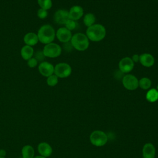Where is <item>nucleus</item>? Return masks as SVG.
I'll return each mask as SVG.
<instances>
[{
	"label": "nucleus",
	"instance_id": "f257e3e1",
	"mask_svg": "<svg viewBox=\"0 0 158 158\" xmlns=\"http://www.w3.org/2000/svg\"><path fill=\"white\" fill-rule=\"evenodd\" d=\"M86 35L89 40L93 42H98L105 38L106 35V30L102 25L95 23L89 27H87Z\"/></svg>",
	"mask_w": 158,
	"mask_h": 158
},
{
	"label": "nucleus",
	"instance_id": "f03ea898",
	"mask_svg": "<svg viewBox=\"0 0 158 158\" xmlns=\"http://www.w3.org/2000/svg\"><path fill=\"white\" fill-rule=\"evenodd\" d=\"M36 34L39 41L44 44L52 43L56 38V31L49 24H45L40 27Z\"/></svg>",
	"mask_w": 158,
	"mask_h": 158
},
{
	"label": "nucleus",
	"instance_id": "7ed1b4c3",
	"mask_svg": "<svg viewBox=\"0 0 158 158\" xmlns=\"http://www.w3.org/2000/svg\"><path fill=\"white\" fill-rule=\"evenodd\" d=\"M70 42L72 47L79 51L86 50L89 45V39L86 34L82 33H77L72 35Z\"/></svg>",
	"mask_w": 158,
	"mask_h": 158
},
{
	"label": "nucleus",
	"instance_id": "20e7f679",
	"mask_svg": "<svg viewBox=\"0 0 158 158\" xmlns=\"http://www.w3.org/2000/svg\"><path fill=\"white\" fill-rule=\"evenodd\" d=\"M45 57L49 58H56L62 53V48L57 43H51L45 46L43 49Z\"/></svg>",
	"mask_w": 158,
	"mask_h": 158
},
{
	"label": "nucleus",
	"instance_id": "39448f33",
	"mask_svg": "<svg viewBox=\"0 0 158 158\" xmlns=\"http://www.w3.org/2000/svg\"><path fill=\"white\" fill-rule=\"evenodd\" d=\"M71 66L65 62H60L54 66V73L60 78H65L69 77L72 73Z\"/></svg>",
	"mask_w": 158,
	"mask_h": 158
},
{
	"label": "nucleus",
	"instance_id": "423d86ee",
	"mask_svg": "<svg viewBox=\"0 0 158 158\" xmlns=\"http://www.w3.org/2000/svg\"><path fill=\"white\" fill-rule=\"evenodd\" d=\"M107 141V136L106 134L102 131H94L90 135V141L94 146H103L106 143Z\"/></svg>",
	"mask_w": 158,
	"mask_h": 158
},
{
	"label": "nucleus",
	"instance_id": "0eeeda50",
	"mask_svg": "<svg viewBox=\"0 0 158 158\" xmlns=\"http://www.w3.org/2000/svg\"><path fill=\"white\" fill-rule=\"evenodd\" d=\"M139 80L132 74H126L122 78V84L128 90H135L139 87Z\"/></svg>",
	"mask_w": 158,
	"mask_h": 158
},
{
	"label": "nucleus",
	"instance_id": "6e6552de",
	"mask_svg": "<svg viewBox=\"0 0 158 158\" xmlns=\"http://www.w3.org/2000/svg\"><path fill=\"white\" fill-rule=\"evenodd\" d=\"M135 63L130 57H123L118 62L119 70L123 73H128L134 67Z\"/></svg>",
	"mask_w": 158,
	"mask_h": 158
},
{
	"label": "nucleus",
	"instance_id": "1a4fd4ad",
	"mask_svg": "<svg viewBox=\"0 0 158 158\" xmlns=\"http://www.w3.org/2000/svg\"><path fill=\"white\" fill-rule=\"evenodd\" d=\"M38 69L41 75L48 77L49 76L54 74V66L47 61H43L38 65Z\"/></svg>",
	"mask_w": 158,
	"mask_h": 158
},
{
	"label": "nucleus",
	"instance_id": "9d476101",
	"mask_svg": "<svg viewBox=\"0 0 158 158\" xmlns=\"http://www.w3.org/2000/svg\"><path fill=\"white\" fill-rule=\"evenodd\" d=\"M72 36L71 31L69 30L65 27L59 28L57 31H56V37L60 42L63 43L70 42Z\"/></svg>",
	"mask_w": 158,
	"mask_h": 158
},
{
	"label": "nucleus",
	"instance_id": "9b49d317",
	"mask_svg": "<svg viewBox=\"0 0 158 158\" xmlns=\"http://www.w3.org/2000/svg\"><path fill=\"white\" fill-rule=\"evenodd\" d=\"M69 19V11L67 10L59 9L54 14V21L58 25H65Z\"/></svg>",
	"mask_w": 158,
	"mask_h": 158
},
{
	"label": "nucleus",
	"instance_id": "f8f14e48",
	"mask_svg": "<svg viewBox=\"0 0 158 158\" xmlns=\"http://www.w3.org/2000/svg\"><path fill=\"white\" fill-rule=\"evenodd\" d=\"M83 13V9L81 6L78 5L73 6L69 10V19L77 21L82 17Z\"/></svg>",
	"mask_w": 158,
	"mask_h": 158
},
{
	"label": "nucleus",
	"instance_id": "ddd939ff",
	"mask_svg": "<svg viewBox=\"0 0 158 158\" xmlns=\"http://www.w3.org/2000/svg\"><path fill=\"white\" fill-rule=\"evenodd\" d=\"M139 62L144 67H151L154 64L155 59L152 54L149 53H143L139 55Z\"/></svg>",
	"mask_w": 158,
	"mask_h": 158
},
{
	"label": "nucleus",
	"instance_id": "4468645a",
	"mask_svg": "<svg viewBox=\"0 0 158 158\" xmlns=\"http://www.w3.org/2000/svg\"><path fill=\"white\" fill-rule=\"evenodd\" d=\"M38 151L40 156L45 157L50 156L52 152L51 146L46 142H41L38 145Z\"/></svg>",
	"mask_w": 158,
	"mask_h": 158
},
{
	"label": "nucleus",
	"instance_id": "2eb2a0df",
	"mask_svg": "<svg viewBox=\"0 0 158 158\" xmlns=\"http://www.w3.org/2000/svg\"><path fill=\"white\" fill-rule=\"evenodd\" d=\"M23 41L25 45L33 46L39 42V40L36 33H35L34 32H28L23 36Z\"/></svg>",
	"mask_w": 158,
	"mask_h": 158
},
{
	"label": "nucleus",
	"instance_id": "dca6fc26",
	"mask_svg": "<svg viewBox=\"0 0 158 158\" xmlns=\"http://www.w3.org/2000/svg\"><path fill=\"white\" fill-rule=\"evenodd\" d=\"M143 158H154L156 149L151 143L146 144L143 149Z\"/></svg>",
	"mask_w": 158,
	"mask_h": 158
},
{
	"label": "nucleus",
	"instance_id": "f3484780",
	"mask_svg": "<svg viewBox=\"0 0 158 158\" xmlns=\"http://www.w3.org/2000/svg\"><path fill=\"white\" fill-rule=\"evenodd\" d=\"M20 55L23 59L28 60L30 58L33 57L34 55V49L32 46L25 45L20 50Z\"/></svg>",
	"mask_w": 158,
	"mask_h": 158
},
{
	"label": "nucleus",
	"instance_id": "a211bd4d",
	"mask_svg": "<svg viewBox=\"0 0 158 158\" xmlns=\"http://www.w3.org/2000/svg\"><path fill=\"white\" fill-rule=\"evenodd\" d=\"M22 158H33L35 157L34 148L30 145H25L22 149Z\"/></svg>",
	"mask_w": 158,
	"mask_h": 158
},
{
	"label": "nucleus",
	"instance_id": "6ab92c4d",
	"mask_svg": "<svg viewBox=\"0 0 158 158\" xmlns=\"http://www.w3.org/2000/svg\"><path fill=\"white\" fill-rule=\"evenodd\" d=\"M96 17L94 15V14H93V13H87L85 15L84 17H83V23L85 24V25L87 27H89L94 24H95L96 22Z\"/></svg>",
	"mask_w": 158,
	"mask_h": 158
},
{
	"label": "nucleus",
	"instance_id": "aec40b11",
	"mask_svg": "<svg viewBox=\"0 0 158 158\" xmlns=\"http://www.w3.org/2000/svg\"><path fill=\"white\" fill-rule=\"evenodd\" d=\"M146 98L149 102H156L158 99V91L155 88L149 89L146 93Z\"/></svg>",
	"mask_w": 158,
	"mask_h": 158
},
{
	"label": "nucleus",
	"instance_id": "412c9836",
	"mask_svg": "<svg viewBox=\"0 0 158 158\" xmlns=\"http://www.w3.org/2000/svg\"><path fill=\"white\" fill-rule=\"evenodd\" d=\"M139 86L143 89H148L150 88L151 86V80L147 77H143L140 80H139Z\"/></svg>",
	"mask_w": 158,
	"mask_h": 158
},
{
	"label": "nucleus",
	"instance_id": "4be33fe9",
	"mask_svg": "<svg viewBox=\"0 0 158 158\" xmlns=\"http://www.w3.org/2000/svg\"><path fill=\"white\" fill-rule=\"evenodd\" d=\"M37 2L40 8L46 10L50 9L52 6V0H37Z\"/></svg>",
	"mask_w": 158,
	"mask_h": 158
},
{
	"label": "nucleus",
	"instance_id": "5701e85b",
	"mask_svg": "<svg viewBox=\"0 0 158 158\" xmlns=\"http://www.w3.org/2000/svg\"><path fill=\"white\" fill-rule=\"evenodd\" d=\"M59 78L54 73L48 77H47L46 79V83L47 85L49 86H54L58 83Z\"/></svg>",
	"mask_w": 158,
	"mask_h": 158
},
{
	"label": "nucleus",
	"instance_id": "b1692460",
	"mask_svg": "<svg viewBox=\"0 0 158 158\" xmlns=\"http://www.w3.org/2000/svg\"><path fill=\"white\" fill-rule=\"evenodd\" d=\"M64 25H65V27L66 28H67L70 31H72V30H75L77 27L78 23H77V21L69 19L67 21V22L65 23Z\"/></svg>",
	"mask_w": 158,
	"mask_h": 158
},
{
	"label": "nucleus",
	"instance_id": "393cba45",
	"mask_svg": "<svg viewBox=\"0 0 158 158\" xmlns=\"http://www.w3.org/2000/svg\"><path fill=\"white\" fill-rule=\"evenodd\" d=\"M48 15V10L43 9L42 8H40L37 11V16L40 19H44L47 17Z\"/></svg>",
	"mask_w": 158,
	"mask_h": 158
},
{
	"label": "nucleus",
	"instance_id": "a878e982",
	"mask_svg": "<svg viewBox=\"0 0 158 158\" xmlns=\"http://www.w3.org/2000/svg\"><path fill=\"white\" fill-rule=\"evenodd\" d=\"M35 54V56L34 57L38 60V61H40V62H43L44 61V58L46 57L43 54V50L42 51H37L35 53H34Z\"/></svg>",
	"mask_w": 158,
	"mask_h": 158
},
{
	"label": "nucleus",
	"instance_id": "bb28decb",
	"mask_svg": "<svg viewBox=\"0 0 158 158\" xmlns=\"http://www.w3.org/2000/svg\"><path fill=\"white\" fill-rule=\"evenodd\" d=\"M38 61L34 57H33L27 60V65L30 68H35L38 65Z\"/></svg>",
	"mask_w": 158,
	"mask_h": 158
},
{
	"label": "nucleus",
	"instance_id": "cd10ccee",
	"mask_svg": "<svg viewBox=\"0 0 158 158\" xmlns=\"http://www.w3.org/2000/svg\"><path fill=\"white\" fill-rule=\"evenodd\" d=\"M131 60H133V62H134V63H137V62H138L139 61V55H138V54H133L132 56H131Z\"/></svg>",
	"mask_w": 158,
	"mask_h": 158
},
{
	"label": "nucleus",
	"instance_id": "c85d7f7f",
	"mask_svg": "<svg viewBox=\"0 0 158 158\" xmlns=\"http://www.w3.org/2000/svg\"><path fill=\"white\" fill-rule=\"evenodd\" d=\"M6 154V151L4 149L0 150V157H5Z\"/></svg>",
	"mask_w": 158,
	"mask_h": 158
},
{
	"label": "nucleus",
	"instance_id": "c756f323",
	"mask_svg": "<svg viewBox=\"0 0 158 158\" xmlns=\"http://www.w3.org/2000/svg\"><path fill=\"white\" fill-rule=\"evenodd\" d=\"M33 158H46V157H43L42 156H35Z\"/></svg>",
	"mask_w": 158,
	"mask_h": 158
},
{
	"label": "nucleus",
	"instance_id": "7c9ffc66",
	"mask_svg": "<svg viewBox=\"0 0 158 158\" xmlns=\"http://www.w3.org/2000/svg\"><path fill=\"white\" fill-rule=\"evenodd\" d=\"M157 91H158V85H157V89H156Z\"/></svg>",
	"mask_w": 158,
	"mask_h": 158
},
{
	"label": "nucleus",
	"instance_id": "2f4dec72",
	"mask_svg": "<svg viewBox=\"0 0 158 158\" xmlns=\"http://www.w3.org/2000/svg\"><path fill=\"white\" fill-rule=\"evenodd\" d=\"M0 158H6L5 157H0Z\"/></svg>",
	"mask_w": 158,
	"mask_h": 158
}]
</instances>
